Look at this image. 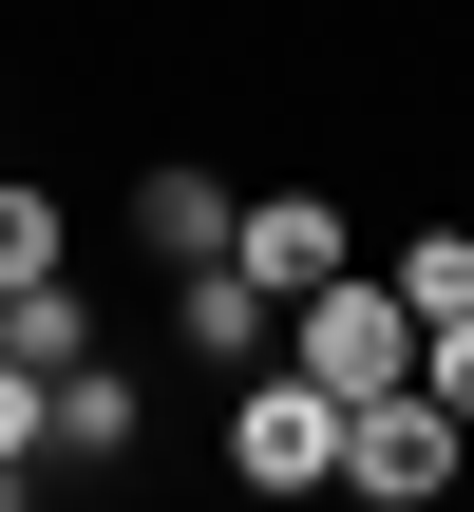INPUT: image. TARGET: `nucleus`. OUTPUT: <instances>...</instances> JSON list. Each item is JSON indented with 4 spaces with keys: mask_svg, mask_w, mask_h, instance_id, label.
Returning a JSON list of instances; mask_svg holds the SVG:
<instances>
[{
    "mask_svg": "<svg viewBox=\"0 0 474 512\" xmlns=\"http://www.w3.org/2000/svg\"><path fill=\"white\" fill-rule=\"evenodd\" d=\"M418 342H437V323L399 304V266H380V285L342 266V285H304V304H285V361H304V380H342V399H399V380H418Z\"/></svg>",
    "mask_w": 474,
    "mask_h": 512,
    "instance_id": "nucleus-1",
    "label": "nucleus"
},
{
    "mask_svg": "<svg viewBox=\"0 0 474 512\" xmlns=\"http://www.w3.org/2000/svg\"><path fill=\"white\" fill-rule=\"evenodd\" d=\"M342 437H361V399H342V380L247 361V399H228V475H247V494H323V475H342Z\"/></svg>",
    "mask_w": 474,
    "mask_h": 512,
    "instance_id": "nucleus-2",
    "label": "nucleus"
},
{
    "mask_svg": "<svg viewBox=\"0 0 474 512\" xmlns=\"http://www.w3.org/2000/svg\"><path fill=\"white\" fill-rule=\"evenodd\" d=\"M456 399L437 380H399V399H361V437H342V494H380V512H418V494H456Z\"/></svg>",
    "mask_w": 474,
    "mask_h": 512,
    "instance_id": "nucleus-3",
    "label": "nucleus"
},
{
    "mask_svg": "<svg viewBox=\"0 0 474 512\" xmlns=\"http://www.w3.org/2000/svg\"><path fill=\"white\" fill-rule=\"evenodd\" d=\"M228 228H247V190L209 152H133V247L152 266H228Z\"/></svg>",
    "mask_w": 474,
    "mask_h": 512,
    "instance_id": "nucleus-4",
    "label": "nucleus"
},
{
    "mask_svg": "<svg viewBox=\"0 0 474 512\" xmlns=\"http://www.w3.org/2000/svg\"><path fill=\"white\" fill-rule=\"evenodd\" d=\"M228 247H247V266H266V285H285V304H304V285H342V266H361V228H342V190H247V228H228Z\"/></svg>",
    "mask_w": 474,
    "mask_h": 512,
    "instance_id": "nucleus-5",
    "label": "nucleus"
},
{
    "mask_svg": "<svg viewBox=\"0 0 474 512\" xmlns=\"http://www.w3.org/2000/svg\"><path fill=\"white\" fill-rule=\"evenodd\" d=\"M266 323H285V285H266L247 247H228V266H171V342H190V361H228V380H247V361H266Z\"/></svg>",
    "mask_w": 474,
    "mask_h": 512,
    "instance_id": "nucleus-6",
    "label": "nucleus"
},
{
    "mask_svg": "<svg viewBox=\"0 0 474 512\" xmlns=\"http://www.w3.org/2000/svg\"><path fill=\"white\" fill-rule=\"evenodd\" d=\"M0 342L57 380V361H95V304H76V266H38V285H0Z\"/></svg>",
    "mask_w": 474,
    "mask_h": 512,
    "instance_id": "nucleus-7",
    "label": "nucleus"
},
{
    "mask_svg": "<svg viewBox=\"0 0 474 512\" xmlns=\"http://www.w3.org/2000/svg\"><path fill=\"white\" fill-rule=\"evenodd\" d=\"M57 456H76V475L133 456V380H114V361H57Z\"/></svg>",
    "mask_w": 474,
    "mask_h": 512,
    "instance_id": "nucleus-8",
    "label": "nucleus"
},
{
    "mask_svg": "<svg viewBox=\"0 0 474 512\" xmlns=\"http://www.w3.org/2000/svg\"><path fill=\"white\" fill-rule=\"evenodd\" d=\"M38 475H57V380L0 342V494H38Z\"/></svg>",
    "mask_w": 474,
    "mask_h": 512,
    "instance_id": "nucleus-9",
    "label": "nucleus"
},
{
    "mask_svg": "<svg viewBox=\"0 0 474 512\" xmlns=\"http://www.w3.org/2000/svg\"><path fill=\"white\" fill-rule=\"evenodd\" d=\"M399 304L456 323V304H474V228H418V247H399Z\"/></svg>",
    "mask_w": 474,
    "mask_h": 512,
    "instance_id": "nucleus-10",
    "label": "nucleus"
},
{
    "mask_svg": "<svg viewBox=\"0 0 474 512\" xmlns=\"http://www.w3.org/2000/svg\"><path fill=\"white\" fill-rule=\"evenodd\" d=\"M418 380H437V399H456V418H474V304H456V323H437V342H418Z\"/></svg>",
    "mask_w": 474,
    "mask_h": 512,
    "instance_id": "nucleus-11",
    "label": "nucleus"
}]
</instances>
